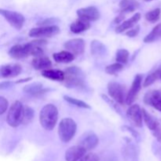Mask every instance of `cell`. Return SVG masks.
I'll return each instance as SVG.
<instances>
[{
    "instance_id": "8d00e7d4",
    "label": "cell",
    "mask_w": 161,
    "mask_h": 161,
    "mask_svg": "<svg viewBox=\"0 0 161 161\" xmlns=\"http://www.w3.org/2000/svg\"><path fill=\"white\" fill-rule=\"evenodd\" d=\"M124 17H125V14H123V13H120V14L115 18L114 22L116 24H121L122 23V20L124 19Z\"/></svg>"
},
{
    "instance_id": "f546056e",
    "label": "cell",
    "mask_w": 161,
    "mask_h": 161,
    "mask_svg": "<svg viewBox=\"0 0 161 161\" xmlns=\"http://www.w3.org/2000/svg\"><path fill=\"white\" fill-rule=\"evenodd\" d=\"M64 99L68 102L69 103L72 104V105H75V106L79 107V108H91V106H90L88 104H86V102H83L81 100H79L77 98H74V97H70V96L64 95Z\"/></svg>"
},
{
    "instance_id": "e575fe53",
    "label": "cell",
    "mask_w": 161,
    "mask_h": 161,
    "mask_svg": "<svg viewBox=\"0 0 161 161\" xmlns=\"http://www.w3.org/2000/svg\"><path fill=\"white\" fill-rule=\"evenodd\" d=\"M58 20V19L56 18H47L37 23V25L39 26H50V25H53L52 24H55Z\"/></svg>"
},
{
    "instance_id": "3957f363",
    "label": "cell",
    "mask_w": 161,
    "mask_h": 161,
    "mask_svg": "<svg viewBox=\"0 0 161 161\" xmlns=\"http://www.w3.org/2000/svg\"><path fill=\"white\" fill-rule=\"evenodd\" d=\"M77 125L71 118H64L58 126V135L61 141L64 143L69 142L76 133Z\"/></svg>"
},
{
    "instance_id": "7402d4cb",
    "label": "cell",
    "mask_w": 161,
    "mask_h": 161,
    "mask_svg": "<svg viewBox=\"0 0 161 161\" xmlns=\"http://www.w3.org/2000/svg\"><path fill=\"white\" fill-rule=\"evenodd\" d=\"M139 6V3L137 0H122L119 3V6L120 8V13L129 14L135 11Z\"/></svg>"
},
{
    "instance_id": "484cf974",
    "label": "cell",
    "mask_w": 161,
    "mask_h": 161,
    "mask_svg": "<svg viewBox=\"0 0 161 161\" xmlns=\"http://www.w3.org/2000/svg\"><path fill=\"white\" fill-rule=\"evenodd\" d=\"M161 38V23L156 25L152 31L144 38L143 41L146 43H150Z\"/></svg>"
},
{
    "instance_id": "4316f807",
    "label": "cell",
    "mask_w": 161,
    "mask_h": 161,
    "mask_svg": "<svg viewBox=\"0 0 161 161\" xmlns=\"http://www.w3.org/2000/svg\"><path fill=\"white\" fill-rule=\"evenodd\" d=\"M161 76V67L157 69V70H155L154 72H153L152 73L149 74V75L146 76V78L145 79L144 83H143V86L145 87H147V86H150L153 83H155L158 79H160Z\"/></svg>"
},
{
    "instance_id": "8fae6325",
    "label": "cell",
    "mask_w": 161,
    "mask_h": 161,
    "mask_svg": "<svg viewBox=\"0 0 161 161\" xmlns=\"http://www.w3.org/2000/svg\"><path fill=\"white\" fill-rule=\"evenodd\" d=\"M64 48L66 50L71 52L74 55L83 54L85 51V43L84 39L77 38V39H72L68 40L64 44Z\"/></svg>"
},
{
    "instance_id": "cb8c5ba5",
    "label": "cell",
    "mask_w": 161,
    "mask_h": 161,
    "mask_svg": "<svg viewBox=\"0 0 161 161\" xmlns=\"http://www.w3.org/2000/svg\"><path fill=\"white\" fill-rule=\"evenodd\" d=\"M53 58L58 63H69L74 60V54L68 50H63L53 53Z\"/></svg>"
},
{
    "instance_id": "83f0119b",
    "label": "cell",
    "mask_w": 161,
    "mask_h": 161,
    "mask_svg": "<svg viewBox=\"0 0 161 161\" xmlns=\"http://www.w3.org/2000/svg\"><path fill=\"white\" fill-rule=\"evenodd\" d=\"M129 57H130V53L128 50L125 49H119L116 51V61L120 64H127L128 62Z\"/></svg>"
},
{
    "instance_id": "4dcf8cb0",
    "label": "cell",
    "mask_w": 161,
    "mask_h": 161,
    "mask_svg": "<svg viewBox=\"0 0 161 161\" xmlns=\"http://www.w3.org/2000/svg\"><path fill=\"white\" fill-rule=\"evenodd\" d=\"M123 69H124L123 64L116 62L114 63V64H112L106 66V67H105V72H106L107 74H109V75H115V74L118 73V72H119L120 71H122Z\"/></svg>"
},
{
    "instance_id": "4fadbf2b",
    "label": "cell",
    "mask_w": 161,
    "mask_h": 161,
    "mask_svg": "<svg viewBox=\"0 0 161 161\" xmlns=\"http://www.w3.org/2000/svg\"><path fill=\"white\" fill-rule=\"evenodd\" d=\"M99 139L97 135H95L93 132H86L84 135H83L80 138V142H79V145L83 146L84 149L88 150H92L94 148L97 147L98 145Z\"/></svg>"
},
{
    "instance_id": "ab89813d",
    "label": "cell",
    "mask_w": 161,
    "mask_h": 161,
    "mask_svg": "<svg viewBox=\"0 0 161 161\" xmlns=\"http://www.w3.org/2000/svg\"><path fill=\"white\" fill-rule=\"evenodd\" d=\"M160 80H161V76H160Z\"/></svg>"
},
{
    "instance_id": "52a82bcc",
    "label": "cell",
    "mask_w": 161,
    "mask_h": 161,
    "mask_svg": "<svg viewBox=\"0 0 161 161\" xmlns=\"http://www.w3.org/2000/svg\"><path fill=\"white\" fill-rule=\"evenodd\" d=\"M60 28L57 25L50 26H40L38 28H31L28 32V36L32 38H46L52 37L59 34Z\"/></svg>"
},
{
    "instance_id": "f35d334b",
    "label": "cell",
    "mask_w": 161,
    "mask_h": 161,
    "mask_svg": "<svg viewBox=\"0 0 161 161\" xmlns=\"http://www.w3.org/2000/svg\"><path fill=\"white\" fill-rule=\"evenodd\" d=\"M145 1H146V2H150V1H153V0H145Z\"/></svg>"
},
{
    "instance_id": "7a4b0ae2",
    "label": "cell",
    "mask_w": 161,
    "mask_h": 161,
    "mask_svg": "<svg viewBox=\"0 0 161 161\" xmlns=\"http://www.w3.org/2000/svg\"><path fill=\"white\" fill-rule=\"evenodd\" d=\"M58 119V110L53 104L44 105L39 113V122L42 128L47 130L54 129Z\"/></svg>"
},
{
    "instance_id": "ffe728a7",
    "label": "cell",
    "mask_w": 161,
    "mask_h": 161,
    "mask_svg": "<svg viewBox=\"0 0 161 161\" xmlns=\"http://www.w3.org/2000/svg\"><path fill=\"white\" fill-rule=\"evenodd\" d=\"M32 66L36 70H45L52 66V62L47 57L37 56L32 60Z\"/></svg>"
},
{
    "instance_id": "30bf717a",
    "label": "cell",
    "mask_w": 161,
    "mask_h": 161,
    "mask_svg": "<svg viewBox=\"0 0 161 161\" xmlns=\"http://www.w3.org/2000/svg\"><path fill=\"white\" fill-rule=\"evenodd\" d=\"M127 117L130 124L136 127H142V109L137 104L130 105L127 111Z\"/></svg>"
},
{
    "instance_id": "2e32d148",
    "label": "cell",
    "mask_w": 161,
    "mask_h": 161,
    "mask_svg": "<svg viewBox=\"0 0 161 161\" xmlns=\"http://www.w3.org/2000/svg\"><path fill=\"white\" fill-rule=\"evenodd\" d=\"M86 149L82 146H74L66 150L64 158L66 161H78L86 155Z\"/></svg>"
},
{
    "instance_id": "e0dca14e",
    "label": "cell",
    "mask_w": 161,
    "mask_h": 161,
    "mask_svg": "<svg viewBox=\"0 0 161 161\" xmlns=\"http://www.w3.org/2000/svg\"><path fill=\"white\" fill-rule=\"evenodd\" d=\"M144 102L161 113V91H150L147 92L144 97Z\"/></svg>"
},
{
    "instance_id": "603a6c76",
    "label": "cell",
    "mask_w": 161,
    "mask_h": 161,
    "mask_svg": "<svg viewBox=\"0 0 161 161\" xmlns=\"http://www.w3.org/2000/svg\"><path fill=\"white\" fill-rule=\"evenodd\" d=\"M91 54L94 57H102L105 55L107 48L102 42L98 40H93L91 43Z\"/></svg>"
},
{
    "instance_id": "7c38bea8",
    "label": "cell",
    "mask_w": 161,
    "mask_h": 161,
    "mask_svg": "<svg viewBox=\"0 0 161 161\" xmlns=\"http://www.w3.org/2000/svg\"><path fill=\"white\" fill-rule=\"evenodd\" d=\"M142 75L138 74L134 79L132 83L131 87L127 93V99H126V104L128 105H131L132 103L135 101L140 90L142 88Z\"/></svg>"
},
{
    "instance_id": "6da1fadb",
    "label": "cell",
    "mask_w": 161,
    "mask_h": 161,
    "mask_svg": "<svg viewBox=\"0 0 161 161\" xmlns=\"http://www.w3.org/2000/svg\"><path fill=\"white\" fill-rule=\"evenodd\" d=\"M47 42L44 39H37L25 44H17L11 47L9 55L13 58L20 59L28 56H41L43 54L44 49Z\"/></svg>"
},
{
    "instance_id": "5b68a950",
    "label": "cell",
    "mask_w": 161,
    "mask_h": 161,
    "mask_svg": "<svg viewBox=\"0 0 161 161\" xmlns=\"http://www.w3.org/2000/svg\"><path fill=\"white\" fill-rule=\"evenodd\" d=\"M25 117V106L19 101L13 103L7 113L6 121L12 127H17L23 123Z\"/></svg>"
},
{
    "instance_id": "74e56055",
    "label": "cell",
    "mask_w": 161,
    "mask_h": 161,
    "mask_svg": "<svg viewBox=\"0 0 161 161\" xmlns=\"http://www.w3.org/2000/svg\"><path fill=\"white\" fill-rule=\"evenodd\" d=\"M10 84H11L10 82H2L1 84H0V89L3 90L4 89V88L8 87Z\"/></svg>"
},
{
    "instance_id": "d6986e66",
    "label": "cell",
    "mask_w": 161,
    "mask_h": 161,
    "mask_svg": "<svg viewBox=\"0 0 161 161\" xmlns=\"http://www.w3.org/2000/svg\"><path fill=\"white\" fill-rule=\"evenodd\" d=\"M42 75L45 78L53 81H64L65 79L64 72L58 69H45L42 70Z\"/></svg>"
},
{
    "instance_id": "9c48e42d",
    "label": "cell",
    "mask_w": 161,
    "mask_h": 161,
    "mask_svg": "<svg viewBox=\"0 0 161 161\" xmlns=\"http://www.w3.org/2000/svg\"><path fill=\"white\" fill-rule=\"evenodd\" d=\"M142 113L143 119L146 125L152 131L153 135L157 138V141L161 142V125L160 123L144 108L142 109Z\"/></svg>"
},
{
    "instance_id": "44dd1931",
    "label": "cell",
    "mask_w": 161,
    "mask_h": 161,
    "mask_svg": "<svg viewBox=\"0 0 161 161\" xmlns=\"http://www.w3.org/2000/svg\"><path fill=\"white\" fill-rule=\"evenodd\" d=\"M90 27H91V25H90L89 21L80 18L71 24L70 30L72 32L75 33V34H80V33L89 29Z\"/></svg>"
},
{
    "instance_id": "1f68e13d",
    "label": "cell",
    "mask_w": 161,
    "mask_h": 161,
    "mask_svg": "<svg viewBox=\"0 0 161 161\" xmlns=\"http://www.w3.org/2000/svg\"><path fill=\"white\" fill-rule=\"evenodd\" d=\"M33 117H34V110L31 108L28 107V105L25 106V117H24L23 123L25 124H28L32 120Z\"/></svg>"
},
{
    "instance_id": "8992f818",
    "label": "cell",
    "mask_w": 161,
    "mask_h": 161,
    "mask_svg": "<svg viewBox=\"0 0 161 161\" xmlns=\"http://www.w3.org/2000/svg\"><path fill=\"white\" fill-rule=\"evenodd\" d=\"M107 87L108 94L112 99L121 105L126 103L127 94H126V88L124 85L116 82H109Z\"/></svg>"
},
{
    "instance_id": "5bb4252c",
    "label": "cell",
    "mask_w": 161,
    "mask_h": 161,
    "mask_svg": "<svg viewBox=\"0 0 161 161\" xmlns=\"http://www.w3.org/2000/svg\"><path fill=\"white\" fill-rule=\"evenodd\" d=\"M77 15L80 18L87 21H95L100 18V13L95 6H88L77 10Z\"/></svg>"
},
{
    "instance_id": "ac0fdd59",
    "label": "cell",
    "mask_w": 161,
    "mask_h": 161,
    "mask_svg": "<svg viewBox=\"0 0 161 161\" xmlns=\"http://www.w3.org/2000/svg\"><path fill=\"white\" fill-rule=\"evenodd\" d=\"M140 19H141V14L140 13H137L135 15L132 16V17H130V19L125 20V21H123L122 23L119 24L116 28V32L122 33L124 31H127L129 28L135 26V24L138 23L140 20Z\"/></svg>"
},
{
    "instance_id": "ba28073f",
    "label": "cell",
    "mask_w": 161,
    "mask_h": 161,
    "mask_svg": "<svg viewBox=\"0 0 161 161\" xmlns=\"http://www.w3.org/2000/svg\"><path fill=\"white\" fill-rule=\"evenodd\" d=\"M0 14L11 26L17 30L21 29L25 23V17L21 14L16 11H10L3 9H0Z\"/></svg>"
},
{
    "instance_id": "f1b7e54d",
    "label": "cell",
    "mask_w": 161,
    "mask_h": 161,
    "mask_svg": "<svg viewBox=\"0 0 161 161\" xmlns=\"http://www.w3.org/2000/svg\"><path fill=\"white\" fill-rule=\"evenodd\" d=\"M161 14V9L160 8H157V9H154L153 10L149 11L148 13H146V19L149 22L151 23H155L157 20L160 19Z\"/></svg>"
},
{
    "instance_id": "d590c367",
    "label": "cell",
    "mask_w": 161,
    "mask_h": 161,
    "mask_svg": "<svg viewBox=\"0 0 161 161\" xmlns=\"http://www.w3.org/2000/svg\"><path fill=\"white\" fill-rule=\"evenodd\" d=\"M139 29L140 27L136 26L135 28H133V29L129 30L128 31H127V32H126V35H127V36H129V37H135V36H136L138 34V32H139Z\"/></svg>"
},
{
    "instance_id": "277c9868",
    "label": "cell",
    "mask_w": 161,
    "mask_h": 161,
    "mask_svg": "<svg viewBox=\"0 0 161 161\" xmlns=\"http://www.w3.org/2000/svg\"><path fill=\"white\" fill-rule=\"evenodd\" d=\"M64 83L69 87H82L84 85V72L78 67H69L64 71Z\"/></svg>"
},
{
    "instance_id": "9a60e30c",
    "label": "cell",
    "mask_w": 161,
    "mask_h": 161,
    "mask_svg": "<svg viewBox=\"0 0 161 161\" xmlns=\"http://www.w3.org/2000/svg\"><path fill=\"white\" fill-rule=\"evenodd\" d=\"M22 72V67L19 64H8L2 65L0 74L2 78H14L20 75Z\"/></svg>"
},
{
    "instance_id": "d4e9b609",
    "label": "cell",
    "mask_w": 161,
    "mask_h": 161,
    "mask_svg": "<svg viewBox=\"0 0 161 161\" xmlns=\"http://www.w3.org/2000/svg\"><path fill=\"white\" fill-rule=\"evenodd\" d=\"M42 84L41 83H33L31 84L27 85L23 88L24 92L31 95H38L45 92L42 89Z\"/></svg>"
},
{
    "instance_id": "836d02e7",
    "label": "cell",
    "mask_w": 161,
    "mask_h": 161,
    "mask_svg": "<svg viewBox=\"0 0 161 161\" xmlns=\"http://www.w3.org/2000/svg\"><path fill=\"white\" fill-rule=\"evenodd\" d=\"M79 161H99V157L95 153H88L83 156Z\"/></svg>"
},
{
    "instance_id": "d6a6232c",
    "label": "cell",
    "mask_w": 161,
    "mask_h": 161,
    "mask_svg": "<svg viewBox=\"0 0 161 161\" xmlns=\"http://www.w3.org/2000/svg\"><path fill=\"white\" fill-rule=\"evenodd\" d=\"M8 106H9V102H8L7 99L1 96L0 97V114L3 115L6 111Z\"/></svg>"
}]
</instances>
